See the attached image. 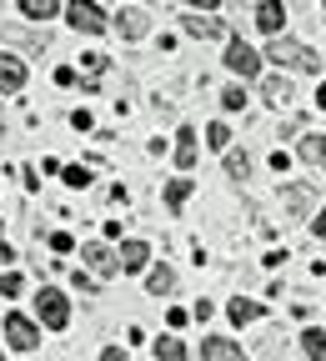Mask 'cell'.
Wrapping results in <instances>:
<instances>
[{
  "mask_svg": "<svg viewBox=\"0 0 326 361\" xmlns=\"http://www.w3.org/2000/svg\"><path fill=\"white\" fill-rule=\"evenodd\" d=\"M20 16L25 20H51V16H61V6L56 0H20Z\"/></svg>",
  "mask_w": 326,
  "mask_h": 361,
  "instance_id": "15",
  "label": "cell"
},
{
  "mask_svg": "<svg viewBox=\"0 0 326 361\" xmlns=\"http://www.w3.org/2000/svg\"><path fill=\"white\" fill-rule=\"evenodd\" d=\"M186 35H196V40H221V35H226V20H216V16H186Z\"/></svg>",
  "mask_w": 326,
  "mask_h": 361,
  "instance_id": "9",
  "label": "cell"
},
{
  "mask_svg": "<svg viewBox=\"0 0 326 361\" xmlns=\"http://www.w3.org/2000/svg\"><path fill=\"white\" fill-rule=\"evenodd\" d=\"M301 161L326 171V135H306V141H301Z\"/></svg>",
  "mask_w": 326,
  "mask_h": 361,
  "instance_id": "17",
  "label": "cell"
},
{
  "mask_svg": "<svg viewBox=\"0 0 326 361\" xmlns=\"http://www.w3.org/2000/svg\"><path fill=\"white\" fill-rule=\"evenodd\" d=\"M261 96H266L271 106H286V101H291V80H286V75H266V80H261Z\"/></svg>",
  "mask_w": 326,
  "mask_h": 361,
  "instance_id": "13",
  "label": "cell"
},
{
  "mask_svg": "<svg viewBox=\"0 0 326 361\" xmlns=\"http://www.w3.org/2000/svg\"><path fill=\"white\" fill-rule=\"evenodd\" d=\"M116 261H121V271H146V261H151V246H146V241H126Z\"/></svg>",
  "mask_w": 326,
  "mask_h": 361,
  "instance_id": "12",
  "label": "cell"
},
{
  "mask_svg": "<svg viewBox=\"0 0 326 361\" xmlns=\"http://www.w3.org/2000/svg\"><path fill=\"white\" fill-rule=\"evenodd\" d=\"M35 311H40V322L51 326V331H61V326L71 322V301H66L56 286H45V291L35 296Z\"/></svg>",
  "mask_w": 326,
  "mask_h": 361,
  "instance_id": "2",
  "label": "cell"
},
{
  "mask_svg": "<svg viewBox=\"0 0 326 361\" xmlns=\"http://www.w3.org/2000/svg\"><path fill=\"white\" fill-rule=\"evenodd\" d=\"M156 346V361H186V346L176 341V336H161V341H151Z\"/></svg>",
  "mask_w": 326,
  "mask_h": 361,
  "instance_id": "19",
  "label": "cell"
},
{
  "mask_svg": "<svg viewBox=\"0 0 326 361\" xmlns=\"http://www.w3.org/2000/svg\"><path fill=\"white\" fill-rule=\"evenodd\" d=\"M66 180H71V186H85L90 171H85V166H71V171H66Z\"/></svg>",
  "mask_w": 326,
  "mask_h": 361,
  "instance_id": "28",
  "label": "cell"
},
{
  "mask_svg": "<svg viewBox=\"0 0 326 361\" xmlns=\"http://www.w3.org/2000/svg\"><path fill=\"white\" fill-rule=\"evenodd\" d=\"M226 176L246 180V176H251V161H246V156H236V151H226Z\"/></svg>",
  "mask_w": 326,
  "mask_h": 361,
  "instance_id": "22",
  "label": "cell"
},
{
  "mask_svg": "<svg viewBox=\"0 0 326 361\" xmlns=\"http://www.w3.org/2000/svg\"><path fill=\"white\" fill-rule=\"evenodd\" d=\"M71 246H76V241H71L66 231H56V236H51V251H71Z\"/></svg>",
  "mask_w": 326,
  "mask_h": 361,
  "instance_id": "29",
  "label": "cell"
},
{
  "mask_svg": "<svg viewBox=\"0 0 326 361\" xmlns=\"http://www.w3.org/2000/svg\"><path fill=\"white\" fill-rule=\"evenodd\" d=\"M116 30H121L126 40H141V35L151 30V16H146L141 6H131V11H121V16H116Z\"/></svg>",
  "mask_w": 326,
  "mask_h": 361,
  "instance_id": "8",
  "label": "cell"
},
{
  "mask_svg": "<svg viewBox=\"0 0 326 361\" xmlns=\"http://www.w3.org/2000/svg\"><path fill=\"white\" fill-rule=\"evenodd\" d=\"M6 35H11V40H20V45H30V51H45V35H30V30H16V25H11Z\"/></svg>",
  "mask_w": 326,
  "mask_h": 361,
  "instance_id": "26",
  "label": "cell"
},
{
  "mask_svg": "<svg viewBox=\"0 0 326 361\" xmlns=\"http://www.w3.org/2000/svg\"><path fill=\"white\" fill-rule=\"evenodd\" d=\"M221 106H226V111H241V106H246V90H241V85H226V90H221Z\"/></svg>",
  "mask_w": 326,
  "mask_h": 361,
  "instance_id": "25",
  "label": "cell"
},
{
  "mask_svg": "<svg viewBox=\"0 0 326 361\" xmlns=\"http://www.w3.org/2000/svg\"><path fill=\"white\" fill-rule=\"evenodd\" d=\"M316 106H321V111H326V85H321V90H316Z\"/></svg>",
  "mask_w": 326,
  "mask_h": 361,
  "instance_id": "33",
  "label": "cell"
},
{
  "mask_svg": "<svg viewBox=\"0 0 326 361\" xmlns=\"http://www.w3.org/2000/svg\"><path fill=\"white\" fill-rule=\"evenodd\" d=\"M66 20H71L76 30H85V35H101V30H106V16H101L96 0H76V6L66 11Z\"/></svg>",
  "mask_w": 326,
  "mask_h": 361,
  "instance_id": "6",
  "label": "cell"
},
{
  "mask_svg": "<svg viewBox=\"0 0 326 361\" xmlns=\"http://www.w3.org/2000/svg\"><path fill=\"white\" fill-rule=\"evenodd\" d=\"M186 196H191V180H171V186H166V206H171V211H181Z\"/></svg>",
  "mask_w": 326,
  "mask_h": 361,
  "instance_id": "21",
  "label": "cell"
},
{
  "mask_svg": "<svg viewBox=\"0 0 326 361\" xmlns=\"http://www.w3.org/2000/svg\"><path fill=\"white\" fill-rule=\"evenodd\" d=\"M201 361H241V346L226 336H211V341H201Z\"/></svg>",
  "mask_w": 326,
  "mask_h": 361,
  "instance_id": "10",
  "label": "cell"
},
{
  "mask_svg": "<svg viewBox=\"0 0 326 361\" xmlns=\"http://www.w3.org/2000/svg\"><path fill=\"white\" fill-rule=\"evenodd\" d=\"M0 135H6V121H0Z\"/></svg>",
  "mask_w": 326,
  "mask_h": 361,
  "instance_id": "35",
  "label": "cell"
},
{
  "mask_svg": "<svg viewBox=\"0 0 326 361\" xmlns=\"http://www.w3.org/2000/svg\"><path fill=\"white\" fill-rule=\"evenodd\" d=\"M20 286H25V281L16 276V271H11V276H0V291H6V296H20Z\"/></svg>",
  "mask_w": 326,
  "mask_h": 361,
  "instance_id": "27",
  "label": "cell"
},
{
  "mask_svg": "<svg viewBox=\"0 0 326 361\" xmlns=\"http://www.w3.org/2000/svg\"><path fill=\"white\" fill-rule=\"evenodd\" d=\"M25 85V61L20 56H0V90H20Z\"/></svg>",
  "mask_w": 326,
  "mask_h": 361,
  "instance_id": "11",
  "label": "cell"
},
{
  "mask_svg": "<svg viewBox=\"0 0 326 361\" xmlns=\"http://www.w3.org/2000/svg\"><path fill=\"white\" fill-rule=\"evenodd\" d=\"M316 236H326V211H321V216H316Z\"/></svg>",
  "mask_w": 326,
  "mask_h": 361,
  "instance_id": "31",
  "label": "cell"
},
{
  "mask_svg": "<svg viewBox=\"0 0 326 361\" xmlns=\"http://www.w3.org/2000/svg\"><path fill=\"white\" fill-rule=\"evenodd\" d=\"M301 351H306V361H326V336L321 331H306L301 336Z\"/></svg>",
  "mask_w": 326,
  "mask_h": 361,
  "instance_id": "20",
  "label": "cell"
},
{
  "mask_svg": "<svg viewBox=\"0 0 326 361\" xmlns=\"http://www.w3.org/2000/svg\"><path fill=\"white\" fill-rule=\"evenodd\" d=\"M286 206L291 211H306L311 206V186H286Z\"/></svg>",
  "mask_w": 326,
  "mask_h": 361,
  "instance_id": "23",
  "label": "cell"
},
{
  "mask_svg": "<svg viewBox=\"0 0 326 361\" xmlns=\"http://www.w3.org/2000/svg\"><path fill=\"white\" fill-rule=\"evenodd\" d=\"M226 66L236 71L241 80H251V75H261V56L251 51L246 40H226Z\"/></svg>",
  "mask_w": 326,
  "mask_h": 361,
  "instance_id": "4",
  "label": "cell"
},
{
  "mask_svg": "<svg viewBox=\"0 0 326 361\" xmlns=\"http://www.w3.org/2000/svg\"><path fill=\"white\" fill-rule=\"evenodd\" d=\"M191 6H201V11H211V6H216V0H191Z\"/></svg>",
  "mask_w": 326,
  "mask_h": 361,
  "instance_id": "34",
  "label": "cell"
},
{
  "mask_svg": "<svg viewBox=\"0 0 326 361\" xmlns=\"http://www.w3.org/2000/svg\"><path fill=\"white\" fill-rule=\"evenodd\" d=\"M171 286H176V271H171V266H156L151 276H146V291H151V296H166Z\"/></svg>",
  "mask_w": 326,
  "mask_h": 361,
  "instance_id": "16",
  "label": "cell"
},
{
  "mask_svg": "<svg viewBox=\"0 0 326 361\" xmlns=\"http://www.w3.org/2000/svg\"><path fill=\"white\" fill-rule=\"evenodd\" d=\"M0 261H16V256H11V246H6V241H0Z\"/></svg>",
  "mask_w": 326,
  "mask_h": 361,
  "instance_id": "32",
  "label": "cell"
},
{
  "mask_svg": "<svg viewBox=\"0 0 326 361\" xmlns=\"http://www.w3.org/2000/svg\"><path fill=\"white\" fill-rule=\"evenodd\" d=\"M261 311H266L261 301H231V322H236V326H246V322H256Z\"/></svg>",
  "mask_w": 326,
  "mask_h": 361,
  "instance_id": "18",
  "label": "cell"
},
{
  "mask_svg": "<svg viewBox=\"0 0 326 361\" xmlns=\"http://www.w3.org/2000/svg\"><path fill=\"white\" fill-rule=\"evenodd\" d=\"M80 261H85V271H90V276H116V271H121L116 251H111V246H101V241L80 246Z\"/></svg>",
  "mask_w": 326,
  "mask_h": 361,
  "instance_id": "5",
  "label": "cell"
},
{
  "mask_svg": "<svg viewBox=\"0 0 326 361\" xmlns=\"http://www.w3.org/2000/svg\"><path fill=\"white\" fill-rule=\"evenodd\" d=\"M0 361H6V356H0Z\"/></svg>",
  "mask_w": 326,
  "mask_h": 361,
  "instance_id": "36",
  "label": "cell"
},
{
  "mask_svg": "<svg viewBox=\"0 0 326 361\" xmlns=\"http://www.w3.org/2000/svg\"><path fill=\"white\" fill-rule=\"evenodd\" d=\"M266 61H276V66H291V71H321V56L311 51V45L286 40V35H276V40L266 45Z\"/></svg>",
  "mask_w": 326,
  "mask_h": 361,
  "instance_id": "1",
  "label": "cell"
},
{
  "mask_svg": "<svg viewBox=\"0 0 326 361\" xmlns=\"http://www.w3.org/2000/svg\"><path fill=\"white\" fill-rule=\"evenodd\" d=\"M256 25L276 40L282 35V25H286V11H282V0H256Z\"/></svg>",
  "mask_w": 326,
  "mask_h": 361,
  "instance_id": "7",
  "label": "cell"
},
{
  "mask_svg": "<svg viewBox=\"0 0 326 361\" xmlns=\"http://www.w3.org/2000/svg\"><path fill=\"white\" fill-rule=\"evenodd\" d=\"M176 141H181V146H176V166H181V171H191V166H196V130L186 126Z\"/></svg>",
  "mask_w": 326,
  "mask_h": 361,
  "instance_id": "14",
  "label": "cell"
},
{
  "mask_svg": "<svg viewBox=\"0 0 326 361\" xmlns=\"http://www.w3.org/2000/svg\"><path fill=\"white\" fill-rule=\"evenodd\" d=\"M206 146H211V151H226V146H231V130H226L221 121H216V126L206 130Z\"/></svg>",
  "mask_w": 326,
  "mask_h": 361,
  "instance_id": "24",
  "label": "cell"
},
{
  "mask_svg": "<svg viewBox=\"0 0 326 361\" xmlns=\"http://www.w3.org/2000/svg\"><path fill=\"white\" fill-rule=\"evenodd\" d=\"M101 361H126V346H106V351H101Z\"/></svg>",
  "mask_w": 326,
  "mask_h": 361,
  "instance_id": "30",
  "label": "cell"
},
{
  "mask_svg": "<svg viewBox=\"0 0 326 361\" xmlns=\"http://www.w3.org/2000/svg\"><path fill=\"white\" fill-rule=\"evenodd\" d=\"M6 341H11L16 351H35V346H40V326L30 322V316L11 311V316H6Z\"/></svg>",
  "mask_w": 326,
  "mask_h": 361,
  "instance_id": "3",
  "label": "cell"
}]
</instances>
